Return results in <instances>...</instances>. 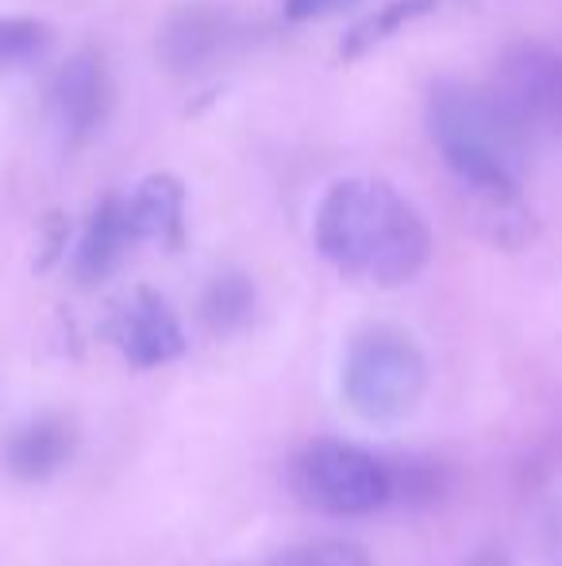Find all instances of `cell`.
<instances>
[{
    "label": "cell",
    "instance_id": "d6986e66",
    "mask_svg": "<svg viewBox=\"0 0 562 566\" xmlns=\"http://www.w3.org/2000/svg\"><path fill=\"white\" fill-rule=\"evenodd\" d=\"M466 566H509V559H505L501 552H478Z\"/></svg>",
    "mask_w": 562,
    "mask_h": 566
},
{
    "label": "cell",
    "instance_id": "2e32d148",
    "mask_svg": "<svg viewBox=\"0 0 562 566\" xmlns=\"http://www.w3.org/2000/svg\"><path fill=\"white\" fill-rule=\"evenodd\" d=\"M274 566H374L370 555L359 544L347 539H320V544H305L285 552Z\"/></svg>",
    "mask_w": 562,
    "mask_h": 566
},
{
    "label": "cell",
    "instance_id": "5b68a950",
    "mask_svg": "<svg viewBox=\"0 0 562 566\" xmlns=\"http://www.w3.org/2000/svg\"><path fill=\"white\" fill-rule=\"evenodd\" d=\"M489 90L532 139H562V51L543 43L509 46Z\"/></svg>",
    "mask_w": 562,
    "mask_h": 566
},
{
    "label": "cell",
    "instance_id": "4fadbf2b",
    "mask_svg": "<svg viewBox=\"0 0 562 566\" xmlns=\"http://www.w3.org/2000/svg\"><path fill=\"white\" fill-rule=\"evenodd\" d=\"M51 46V28L39 20H0V74L35 62Z\"/></svg>",
    "mask_w": 562,
    "mask_h": 566
},
{
    "label": "cell",
    "instance_id": "e0dca14e",
    "mask_svg": "<svg viewBox=\"0 0 562 566\" xmlns=\"http://www.w3.org/2000/svg\"><path fill=\"white\" fill-rule=\"evenodd\" d=\"M540 539L548 559L562 566V474L551 478L540 493Z\"/></svg>",
    "mask_w": 562,
    "mask_h": 566
},
{
    "label": "cell",
    "instance_id": "30bf717a",
    "mask_svg": "<svg viewBox=\"0 0 562 566\" xmlns=\"http://www.w3.org/2000/svg\"><path fill=\"white\" fill-rule=\"evenodd\" d=\"M136 224H131V212L124 197H105L97 205V212L89 217V228L77 247V277L82 282H105L116 266L124 262L128 247H136Z\"/></svg>",
    "mask_w": 562,
    "mask_h": 566
},
{
    "label": "cell",
    "instance_id": "7a4b0ae2",
    "mask_svg": "<svg viewBox=\"0 0 562 566\" xmlns=\"http://www.w3.org/2000/svg\"><path fill=\"white\" fill-rule=\"evenodd\" d=\"M316 247L343 274L378 290L413 282L432 259L424 217L385 181H336L316 212Z\"/></svg>",
    "mask_w": 562,
    "mask_h": 566
},
{
    "label": "cell",
    "instance_id": "9c48e42d",
    "mask_svg": "<svg viewBox=\"0 0 562 566\" xmlns=\"http://www.w3.org/2000/svg\"><path fill=\"white\" fill-rule=\"evenodd\" d=\"M74 448H77V432L70 424V417H39L8 440L4 459L8 470L20 482H46V478H54L66 467Z\"/></svg>",
    "mask_w": 562,
    "mask_h": 566
},
{
    "label": "cell",
    "instance_id": "52a82bcc",
    "mask_svg": "<svg viewBox=\"0 0 562 566\" xmlns=\"http://www.w3.org/2000/svg\"><path fill=\"white\" fill-rule=\"evenodd\" d=\"M235 39V23L212 4H181L166 15L158 31V62L170 74L193 77L212 70L227 54Z\"/></svg>",
    "mask_w": 562,
    "mask_h": 566
},
{
    "label": "cell",
    "instance_id": "6da1fadb",
    "mask_svg": "<svg viewBox=\"0 0 562 566\" xmlns=\"http://www.w3.org/2000/svg\"><path fill=\"white\" fill-rule=\"evenodd\" d=\"M427 127L466 197L470 224L497 247L532 239V212L520 197L532 135L497 101V93L466 82H439L427 101Z\"/></svg>",
    "mask_w": 562,
    "mask_h": 566
},
{
    "label": "cell",
    "instance_id": "8992f818",
    "mask_svg": "<svg viewBox=\"0 0 562 566\" xmlns=\"http://www.w3.org/2000/svg\"><path fill=\"white\" fill-rule=\"evenodd\" d=\"M108 339L139 370L166 366L185 355V332H181L178 313L155 290H136L116 308L108 321Z\"/></svg>",
    "mask_w": 562,
    "mask_h": 566
},
{
    "label": "cell",
    "instance_id": "ac0fdd59",
    "mask_svg": "<svg viewBox=\"0 0 562 566\" xmlns=\"http://www.w3.org/2000/svg\"><path fill=\"white\" fill-rule=\"evenodd\" d=\"M351 4H359V0H285V15L289 20H324V15H336Z\"/></svg>",
    "mask_w": 562,
    "mask_h": 566
},
{
    "label": "cell",
    "instance_id": "ba28073f",
    "mask_svg": "<svg viewBox=\"0 0 562 566\" xmlns=\"http://www.w3.org/2000/svg\"><path fill=\"white\" fill-rule=\"evenodd\" d=\"M113 108V77L97 51H82L54 77V113L70 143H85L100 132Z\"/></svg>",
    "mask_w": 562,
    "mask_h": 566
},
{
    "label": "cell",
    "instance_id": "9a60e30c",
    "mask_svg": "<svg viewBox=\"0 0 562 566\" xmlns=\"http://www.w3.org/2000/svg\"><path fill=\"white\" fill-rule=\"evenodd\" d=\"M443 490L439 470L432 462H390V501H409V505H427Z\"/></svg>",
    "mask_w": 562,
    "mask_h": 566
},
{
    "label": "cell",
    "instance_id": "277c9868",
    "mask_svg": "<svg viewBox=\"0 0 562 566\" xmlns=\"http://www.w3.org/2000/svg\"><path fill=\"white\" fill-rule=\"evenodd\" d=\"M289 485L308 509L331 516H367L390 505V462L324 436L293 454Z\"/></svg>",
    "mask_w": 562,
    "mask_h": 566
},
{
    "label": "cell",
    "instance_id": "7c38bea8",
    "mask_svg": "<svg viewBox=\"0 0 562 566\" xmlns=\"http://www.w3.org/2000/svg\"><path fill=\"white\" fill-rule=\"evenodd\" d=\"M251 305H255V285H251L243 274H224L204 290L201 316L209 328L227 332V328H240V324L247 321Z\"/></svg>",
    "mask_w": 562,
    "mask_h": 566
},
{
    "label": "cell",
    "instance_id": "8fae6325",
    "mask_svg": "<svg viewBox=\"0 0 562 566\" xmlns=\"http://www.w3.org/2000/svg\"><path fill=\"white\" fill-rule=\"evenodd\" d=\"M128 212L139 239H155L170 251L185 243V189L170 174H155L142 181L128 201Z\"/></svg>",
    "mask_w": 562,
    "mask_h": 566
},
{
    "label": "cell",
    "instance_id": "5bb4252c",
    "mask_svg": "<svg viewBox=\"0 0 562 566\" xmlns=\"http://www.w3.org/2000/svg\"><path fill=\"white\" fill-rule=\"evenodd\" d=\"M435 0H393V4H385L378 15H370L367 23H359V28L351 31V39H347L343 54L347 59H354V54L370 51L374 43H382V39H390L393 31L401 28V23H409L413 15H424L427 8H432Z\"/></svg>",
    "mask_w": 562,
    "mask_h": 566
},
{
    "label": "cell",
    "instance_id": "3957f363",
    "mask_svg": "<svg viewBox=\"0 0 562 566\" xmlns=\"http://www.w3.org/2000/svg\"><path fill=\"white\" fill-rule=\"evenodd\" d=\"M427 366L405 332L378 324L351 339L343 363V397L359 417L390 424L416 409L424 397Z\"/></svg>",
    "mask_w": 562,
    "mask_h": 566
}]
</instances>
